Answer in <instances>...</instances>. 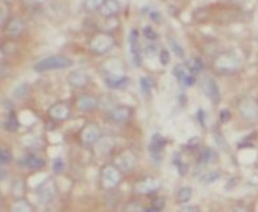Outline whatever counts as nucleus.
<instances>
[{"instance_id": "29", "label": "nucleus", "mask_w": 258, "mask_h": 212, "mask_svg": "<svg viewBox=\"0 0 258 212\" xmlns=\"http://www.w3.org/2000/svg\"><path fill=\"white\" fill-rule=\"evenodd\" d=\"M11 160V155H10V150L9 149H1L0 150V162H1V166H4V165H7V163H10Z\"/></svg>"}, {"instance_id": "3", "label": "nucleus", "mask_w": 258, "mask_h": 212, "mask_svg": "<svg viewBox=\"0 0 258 212\" xmlns=\"http://www.w3.org/2000/svg\"><path fill=\"white\" fill-rule=\"evenodd\" d=\"M238 113L241 114V117L247 119L250 122H256L258 121V103L257 100L254 101L250 97H244L238 101Z\"/></svg>"}, {"instance_id": "32", "label": "nucleus", "mask_w": 258, "mask_h": 212, "mask_svg": "<svg viewBox=\"0 0 258 212\" xmlns=\"http://www.w3.org/2000/svg\"><path fill=\"white\" fill-rule=\"evenodd\" d=\"M143 35H145L149 41H155L156 38H157V34H156V31L152 27H145L143 28Z\"/></svg>"}, {"instance_id": "34", "label": "nucleus", "mask_w": 258, "mask_h": 212, "mask_svg": "<svg viewBox=\"0 0 258 212\" xmlns=\"http://www.w3.org/2000/svg\"><path fill=\"white\" fill-rule=\"evenodd\" d=\"M168 62H170V53H168V51H162L160 52V64L162 65H168Z\"/></svg>"}, {"instance_id": "23", "label": "nucleus", "mask_w": 258, "mask_h": 212, "mask_svg": "<svg viewBox=\"0 0 258 212\" xmlns=\"http://www.w3.org/2000/svg\"><path fill=\"white\" fill-rule=\"evenodd\" d=\"M28 93H30V86L27 83H19L13 90V97L17 98V100H23V98L27 97Z\"/></svg>"}, {"instance_id": "36", "label": "nucleus", "mask_w": 258, "mask_h": 212, "mask_svg": "<svg viewBox=\"0 0 258 212\" xmlns=\"http://www.w3.org/2000/svg\"><path fill=\"white\" fill-rule=\"evenodd\" d=\"M229 119H230V113H229V110L220 111V121H222V122H226Z\"/></svg>"}, {"instance_id": "1", "label": "nucleus", "mask_w": 258, "mask_h": 212, "mask_svg": "<svg viewBox=\"0 0 258 212\" xmlns=\"http://www.w3.org/2000/svg\"><path fill=\"white\" fill-rule=\"evenodd\" d=\"M70 66H72V61L69 58L53 55V56H47L41 61H38L34 65V71L41 73V72H51V71H62Z\"/></svg>"}, {"instance_id": "4", "label": "nucleus", "mask_w": 258, "mask_h": 212, "mask_svg": "<svg viewBox=\"0 0 258 212\" xmlns=\"http://www.w3.org/2000/svg\"><path fill=\"white\" fill-rule=\"evenodd\" d=\"M199 86H201L204 94L207 95L212 103H217L220 100V92H219L217 83L215 82L213 77H211V76H202L199 79Z\"/></svg>"}, {"instance_id": "20", "label": "nucleus", "mask_w": 258, "mask_h": 212, "mask_svg": "<svg viewBox=\"0 0 258 212\" xmlns=\"http://www.w3.org/2000/svg\"><path fill=\"white\" fill-rule=\"evenodd\" d=\"M192 198V188L191 187H181L177 191V202L187 205Z\"/></svg>"}, {"instance_id": "25", "label": "nucleus", "mask_w": 258, "mask_h": 212, "mask_svg": "<svg viewBox=\"0 0 258 212\" xmlns=\"http://www.w3.org/2000/svg\"><path fill=\"white\" fill-rule=\"evenodd\" d=\"M17 128H19V119H17L14 113H11L10 116L7 117V119L4 121V129L9 131V132H14V131H17Z\"/></svg>"}, {"instance_id": "14", "label": "nucleus", "mask_w": 258, "mask_h": 212, "mask_svg": "<svg viewBox=\"0 0 258 212\" xmlns=\"http://www.w3.org/2000/svg\"><path fill=\"white\" fill-rule=\"evenodd\" d=\"M24 31V23L19 17H13L10 22L7 23V27H6V34L10 35V37H17L20 35L21 32Z\"/></svg>"}, {"instance_id": "7", "label": "nucleus", "mask_w": 258, "mask_h": 212, "mask_svg": "<svg viewBox=\"0 0 258 212\" xmlns=\"http://www.w3.org/2000/svg\"><path fill=\"white\" fill-rule=\"evenodd\" d=\"M38 192V197L42 202L48 204L53 200L55 194H56V187H55V183L52 180H45L42 183L41 186L37 188Z\"/></svg>"}, {"instance_id": "31", "label": "nucleus", "mask_w": 258, "mask_h": 212, "mask_svg": "<svg viewBox=\"0 0 258 212\" xmlns=\"http://www.w3.org/2000/svg\"><path fill=\"white\" fill-rule=\"evenodd\" d=\"M170 45H171V48H173V52L176 53L178 58H183L184 56V51L181 49V47L177 44V41H174L173 38H170Z\"/></svg>"}, {"instance_id": "9", "label": "nucleus", "mask_w": 258, "mask_h": 212, "mask_svg": "<svg viewBox=\"0 0 258 212\" xmlns=\"http://www.w3.org/2000/svg\"><path fill=\"white\" fill-rule=\"evenodd\" d=\"M129 48H131V56L134 59L135 66L141 65V48H139V40H138V31H132L129 34Z\"/></svg>"}, {"instance_id": "24", "label": "nucleus", "mask_w": 258, "mask_h": 212, "mask_svg": "<svg viewBox=\"0 0 258 212\" xmlns=\"http://www.w3.org/2000/svg\"><path fill=\"white\" fill-rule=\"evenodd\" d=\"M173 73H174V76H176L177 79L183 83L184 80H186L188 76H191V72L188 71V68H187V65H183V64H178L174 68V71H173Z\"/></svg>"}, {"instance_id": "19", "label": "nucleus", "mask_w": 258, "mask_h": 212, "mask_svg": "<svg viewBox=\"0 0 258 212\" xmlns=\"http://www.w3.org/2000/svg\"><path fill=\"white\" fill-rule=\"evenodd\" d=\"M105 85L111 89H122L128 85V77L125 76H108L105 79Z\"/></svg>"}, {"instance_id": "40", "label": "nucleus", "mask_w": 258, "mask_h": 212, "mask_svg": "<svg viewBox=\"0 0 258 212\" xmlns=\"http://www.w3.org/2000/svg\"><path fill=\"white\" fill-rule=\"evenodd\" d=\"M24 4H35V3H38L40 0H21Z\"/></svg>"}, {"instance_id": "18", "label": "nucleus", "mask_w": 258, "mask_h": 212, "mask_svg": "<svg viewBox=\"0 0 258 212\" xmlns=\"http://www.w3.org/2000/svg\"><path fill=\"white\" fill-rule=\"evenodd\" d=\"M23 165L25 166V167H28V169L32 170H37V169H41L42 166L45 165V162L42 158L40 156H37V155H27L24 160H23Z\"/></svg>"}, {"instance_id": "38", "label": "nucleus", "mask_w": 258, "mask_h": 212, "mask_svg": "<svg viewBox=\"0 0 258 212\" xmlns=\"http://www.w3.org/2000/svg\"><path fill=\"white\" fill-rule=\"evenodd\" d=\"M53 166L56 170H61L63 167V162H61V159H56L53 162Z\"/></svg>"}, {"instance_id": "2", "label": "nucleus", "mask_w": 258, "mask_h": 212, "mask_svg": "<svg viewBox=\"0 0 258 212\" xmlns=\"http://www.w3.org/2000/svg\"><path fill=\"white\" fill-rule=\"evenodd\" d=\"M114 38L107 34V32H98L93 37V40L90 41V49L93 51L94 53H101L108 52L111 48L114 47Z\"/></svg>"}, {"instance_id": "30", "label": "nucleus", "mask_w": 258, "mask_h": 212, "mask_svg": "<svg viewBox=\"0 0 258 212\" xmlns=\"http://www.w3.org/2000/svg\"><path fill=\"white\" fill-rule=\"evenodd\" d=\"M153 87V82L149 77H141V89L145 92L146 94L150 92V89Z\"/></svg>"}, {"instance_id": "37", "label": "nucleus", "mask_w": 258, "mask_h": 212, "mask_svg": "<svg viewBox=\"0 0 258 212\" xmlns=\"http://www.w3.org/2000/svg\"><path fill=\"white\" fill-rule=\"evenodd\" d=\"M156 52H157V51H156V47H155V45H147V47H146L145 53H147L149 56H152V55H155Z\"/></svg>"}, {"instance_id": "41", "label": "nucleus", "mask_w": 258, "mask_h": 212, "mask_svg": "<svg viewBox=\"0 0 258 212\" xmlns=\"http://www.w3.org/2000/svg\"><path fill=\"white\" fill-rule=\"evenodd\" d=\"M142 212H160V211L156 210V208H153V207H149V208H146V210H143Z\"/></svg>"}, {"instance_id": "35", "label": "nucleus", "mask_w": 258, "mask_h": 212, "mask_svg": "<svg viewBox=\"0 0 258 212\" xmlns=\"http://www.w3.org/2000/svg\"><path fill=\"white\" fill-rule=\"evenodd\" d=\"M180 212H199V210L196 208L195 205H186L180 210Z\"/></svg>"}, {"instance_id": "13", "label": "nucleus", "mask_w": 258, "mask_h": 212, "mask_svg": "<svg viewBox=\"0 0 258 212\" xmlns=\"http://www.w3.org/2000/svg\"><path fill=\"white\" fill-rule=\"evenodd\" d=\"M69 107L66 106V104H63V103H58V104H55V106H52L49 108V116H51L53 119H56V121H63V119H66V118L69 117Z\"/></svg>"}, {"instance_id": "6", "label": "nucleus", "mask_w": 258, "mask_h": 212, "mask_svg": "<svg viewBox=\"0 0 258 212\" xmlns=\"http://www.w3.org/2000/svg\"><path fill=\"white\" fill-rule=\"evenodd\" d=\"M100 138H101V131L95 124H87L80 134L82 143L86 146H92L94 143H97Z\"/></svg>"}, {"instance_id": "22", "label": "nucleus", "mask_w": 258, "mask_h": 212, "mask_svg": "<svg viewBox=\"0 0 258 212\" xmlns=\"http://www.w3.org/2000/svg\"><path fill=\"white\" fill-rule=\"evenodd\" d=\"M10 212H34L31 204L25 200H19L11 205Z\"/></svg>"}, {"instance_id": "11", "label": "nucleus", "mask_w": 258, "mask_h": 212, "mask_svg": "<svg viewBox=\"0 0 258 212\" xmlns=\"http://www.w3.org/2000/svg\"><path fill=\"white\" fill-rule=\"evenodd\" d=\"M131 117V110L128 107L119 106L115 107L113 111L110 113V118L113 119L114 122L117 124H122V122H126Z\"/></svg>"}, {"instance_id": "15", "label": "nucleus", "mask_w": 258, "mask_h": 212, "mask_svg": "<svg viewBox=\"0 0 258 212\" xmlns=\"http://www.w3.org/2000/svg\"><path fill=\"white\" fill-rule=\"evenodd\" d=\"M159 181L155 179H146V180L141 181L136 187L138 192H142V194H150L153 191L159 190Z\"/></svg>"}, {"instance_id": "21", "label": "nucleus", "mask_w": 258, "mask_h": 212, "mask_svg": "<svg viewBox=\"0 0 258 212\" xmlns=\"http://www.w3.org/2000/svg\"><path fill=\"white\" fill-rule=\"evenodd\" d=\"M187 68H188V71L191 72V73L198 74L202 72V69H204V64H202V61L199 59V58H191V59H188L187 61Z\"/></svg>"}, {"instance_id": "27", "label": "nucleus", "mask_w": 258, "mask_h": 212, "mask_svg": "<svg viewBox=\"0 0 258 212\" xmlns=\"http://www.w3.org/2000/svg\"><path fill=\"white\" fill-rule=\"evenodd\" d=\"M104 1H105V0H86L84 7H86V10H89V11L100 10V9H101V6L104 4Z\"/></svg>"}, {"instance_id": "33", "label": "nucleus", "mask_w": 258, "mask_h": 212, "mask_svg": "<svg viewBox=\"0 0 258 212\" xmlns=\"http://www.w3.org/2000/svg\"><path fill=\"white\" fill-rule=\"evenodd\" d=\"M164 205H165V201L163 200V198H160V197L155 198V200H153V202H152V207H153V208H156V210H159V211H162V210L164 208Z\"/></svg>"}, {"instance_id": "10", "label": "nucleus", "mask_w": 258, "mask_h": 212, "mask_svg": "<svg viewBox=\"0 0 258 212\" xmlns=\"http://www.w3.org/2000/svg\"><path fill=\"white\" fill-rule=\"evenodd\" d=\"M68 82L73 87H84V86L89 85L90 77H89V74L84 73L83 71H76V72H72L68 76Z\"/></svg>"}, {"instance_id": "26", "label": "nucleus", "mask_w": 258, "mask_h": 212, "mask_svg": "<svg viewBox=\"0 0 258 212\" xmlns=\"http://www.w3.org/2000/svg\"><path fill=\"white\" fill-rule=\"evenodd\" d=\"M220 179V173L219 171H211V173H207L202 179H201V183L204 184V186H208V184H212V183H215L216 180Z\"/></svg>"}, {"instance_id": "8", "label": "nucleus", "mask_w": 258, "mask_h": 212, "mask_svg": "<svg viewBox=\"0 0 258 212\" xmlns=\"http://www.w3.org/2000/svg\"><path fill=\"white\" fill-rule=\"evenodd\" d=\"M135 163H136V159H135L134 153L131 152H124L117 158V167L119 169V171L132 170L135 167Z\"/></svg>"}, {"instance_id": "12", "label": "nucleus", "mask_w": 258, "mask_h": 212, "mask_svg": "<svg viewBox=\"0 0 258 212\" xmlns=\"http://www.w3.org/2000/svg\"><path fill=\"white\" fill-rule=\"evenodd\" d=\"M97 104H98V101H97V98L93 97V95L83 94L77 98V108L80 111H83V113L92 111V110H94L97 107Z\"/></svg>"}, {"instance_id": "16", "label": "nucleus", "mask_w": 258, "mask_h": 212, "mask_svg": "<svg viewBox=\"0 0 258 212\" xmlns=\"http://www.w3.org/2000/svg\"><path fill=\"white\" fill-rule=\"evenodd\" d=\"M165 146V138L160 134H155L152 139H150V145H149V149H150V153L152 155H159L163 148Z\"/></svg>"}, {"instance_id": "28", "label": "nucleus", "mask_w": 258, "mask_h": 212, "mask_svg": "<svg viewBox=\"0 0 258 212\" xmlns=\"http://www.w3.org/2000/svg\"><path fill=\"white\" fill-rule=\"evenodd\" d=\"M11 190H13V192H14L16 195H21V194L24 192V184H23V180L16 179V180L13 181V187H11Z\"/></svg>"}, {"instance_id": "17", "label": "nucleus", "mask_w": 258, "mask_h": 212, "mask_svg": "<svg viewBox=\"0 0 258 212\" xmlns=\"http://www.w3.org/2000/svg\"><path fill=\"white\" fill-rule=\"evenodd\" d=\"M118 11H119V3L117 0H105L100 9V13L104 17H111L114 14H117Z\"/></svg>"}, {"instance_id": "5", "label": "nucleus", "mask_w": 258, "mask_h": 212, "mask_svg": "<svg viewBox=\"0 0 258 212\" xmlns=\"http://www.w3.org/2000/svg\"><path fill=\"white\" fill-rule=\"evenodd\" d=\"M121 180V173L119 169L115 166H105L101 170V184L104 188L107 190H113L118 186V183Z\"/></svg>"}, {"instance_id": "39", "label": "nucleus", "mask_w": 258, "mask_h": 212, "mask_svg": "<svg viewBox=\"0 0 258 212\" xmlns=\"http://www.w3.org/2000/svg\"><path fill=\"white\" fill-rule=\"evenodd\" d=\"M230 212H248L247 208H244V207H236V208H233Z\"/></svg>"}, {"instance_id": "42", "label": "nucleus", "mask_w": 258, "mask_h": 212, "mask_svg": "<svg viewBox=\"0 0 258 212\" xmlns=\"http://www.w3.org/2000/svg\"><path fill=\"white\" fill-rule=\"evenodd\" d=\"M257 103H258V98H257Z\"/></svg>"}]
</instances>
